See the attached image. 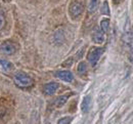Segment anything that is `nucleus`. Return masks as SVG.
<instances>
[{"label": "nucleus", "instance_id": "1", "mask_svg": "<svg viewBox=\"0 0 133 124\" xmlns=\"http://www.w3.org/2000/svg\"><path fill=\"white\" fill-rule=\"evenodd\" d=\"M14 80L16 85L21 87V88H27V87H31L33 85L34 80L26 73L24 72H17L14 76Z\"/></svg>", "mask_w": 133, "mask_h": 124}, {"label": "nucleus", "instance_id": "2", "mask_svg": "<svg viewBox=\"0 0 133 124\" xmlns=\"http://www.w3.org/2000/svg\"><path fill=\"white\" fill-rule=\"evenodd\" d=\"M103 51H104V49L101 48V47H92V48L89 50V53L87 54V60H88V62L91 64L92 67L96 66V64H97V62L99 61L100 56H101V54L103 53Z\"/></svg>", "mask_w": 133, "mask_h": 124}, {"label": "nucleus", "instance_id": "3", "mask_svg": "<svg viewBox=\"0 0 133 124\" xmlns=\"http://www.w3.org/2000/svg\"><path fill=\"white\" fill-rule=\"evenodd\" d=\"M83 10H84L83 3L78 2V1L73 2V3L70 5V8H69V12H70L71 17L74 18H79V17L83 14Z\"/></svg>", "mask_w": 133, "mask_h": 124}, {"label": "nucleus", "instance_id": "4", "mask_svg": "<svg viewBox=\"0 0 133 124\" xmlns=\"http://www.w3.org/2000/svg\"><path fill=\"white\" fill-rule=\"evenodd\" d=\"M16 50H17V46L11 41H5L0 45V51L4 54H7V55L14 54L16 53Z\"/></svg>", "mask_w": 133, "mask_h": 124}, {"label": "nucleus", "instance_id": "5", "mask_svg": "<svg viewBox=\"0 0 133 124\" xmlns=\"http://www.w3.org/2000/svg\"><path fill=\"white\" fill-rule=\"evenodd\" d=\"M55 76L66 82H72L74 80V76L70 71H57L55 73Z\"/></svg>", "mask_w": 133, "mask_h": 124}, {"label": "nucleus", "instance_id": "6", "mask_svg": "<svg viewBox=\"0 0 133 124\" xmlns=\"http://www.w3.org/2000/svg\"><path fill=\"white\" fill-rule=\"evenodd\" d=\"M58 87H59L58 83H56V82H50V83H47V84H45V85H44V87H43V91H44V93H45V94H47V95H51V94L55 93V91L57 90Z\"/></svg>", "mask_w": 133, "mask_h": 124}, {"label": "nucleus", "instance_id": "7", "mask_svg": "<svg viewBox=\"0 0 133 124\" xmlns=\"http://www.w3.org/2000/svg\"><path fill=\"white\" fill-rule=\"evenodd\" d=\"M92 41L94 43H102L104 41V33L101 31V29L96 28L92 34Z\"/></svg>", "mask_w": 133, "mask_h": 124}, {"label": "nucleus", "instance_id": "8", "mask_svg": "<svg viewBox=\"0 0 133 124\" xmlns=\"http://www.w3.org/2000/svg\"><path fill=\"white\" fill-rule=\"evenodd\" d=\"M90 104H91V99H90V96H89V95L85 96L83 102H82V104H81V110H82L83 113H87V112L89 111V109H90Z\"/></svg>", "mask_w": 133, "mask_h": 124}, {"label": "nucleus", "instance_id": "9", "mask_svg": "<svg viewBox=\"0 0 133 124\" xmlns=\"http://www.w3.org/2000/svg\"><path fill=\"white\" fill-rule=\"evenodd\" d=\"M69 96H70V94H65V95H61V96H58V97L55 100V102H54L55 107H56V108H61V107L64 106V105L66 103Z\"/></svg>", "mask_w": 133, "mask_h": 124}, {"label": "nucleus", "instance_id": "10", "mask_svg": "<svg viewBox=\"0 0 133 124\" xmlns=\"http://www.w3.org/2000/svg\"><path fill=\"white\" fill-rule=\"evenodd\" d=\"M98 4H99V0H90L89 1V5H88V11L90 14H93L97 9Z\"/></svg>", "mask_w": 133, "mask_h": 124}, {"label": "nucleus", "instance_id": "11", "mask_svg": "<svg viewBox=\"0 0 133 124\" xmlns=\"http://www.w3.org/2000/svg\"><path fill=\"white\" fill-rule=\"evenodd\" d=\"M109 28H110V19L109 18H103L101 22H100V29L103 33H107L109 31Z\"/></svg>", "mask_w": 133, "mask_h": 124}, {"label": "nucleus", "instance_id": "12", "mask_svg": "<svg viewBox=\"0 0 133 124\" xmlns=\"http://www.w3.org/2000/svg\"><path fill=\"white\" fill-rule=\"evenodd\" d=\"M87 65L85 62H81L79 65H78V68H77V72L79 73V75H84L87 73Z\"/></svg>", "mask_w": 133, "mask_h": 124}, {"label": "nucleus", "instance_id": "13", "mask_svg": "<svg viewBox=\"0 0 133 124\" xmlns=\"http://www.w3.org/2000/svg\"><path fill=\"white\" fill-rule=\"evenodd\" d=\"M0 66L5 70V71H9L12 68V64L10 62H8L7 60H0Z\"/></svg>", "mask_w": 133, "mask_h": 124}, {"label": "nucleus", "instance_id": "14", "mask_svg": "<svg viewBox=\"0 0 133 124\" xmlns=\"http://www.w3.org/2000/svg\"><path fill=\"white\" fill-rule=\"evenodd\" d=\"M101 14L102 15H105V16H110V9H109V4L107 1H104L102 3V6H101Z\"/></svg>", "mask_w": 133, "mask_h": 124}, {"label": "nucleus", "instance_id": "15", "mask_svg": "<svg viewBox=\"0 0 133 124\" xmlns=\"http://www.w3.org/2000/svg\"><path fill=\"white\" fill-rule=\"evenodd\" d=\"M71 121H72V118L71 117H64V118H62V119L58 120L57 124H70Z\"/></svg>", "mask_w": 133, "mask_h": 124}, {"label": "nucleus", "instance_id": "16", "mask_svg": "<svg viewBox=\"0 0 133 124\" xmlns=\"http://www.w3.org/2000/svg\"><path fill=\"white\" fill-rule=\"evenodd\" d=\"M5 25V17H4V14L0 11V30L4 27Z\"/></svg>", "mask_w": 133, "mask_h": 124}, {"label": "nucleus", "instance_id": "17", "mask_svg": "<svg viewBox=\"0 0 133 124\" xmlns=\"http://www.w3.org/2000/svg\"><path fill=\"white\" fill-rule=\"evenodd\" d=\"M73 63H74V60H73V58H69L68 61H66V62L63 64V66H64V67H71V66L73 65Z\"/></svg>", "mask_w": 133, "mask_h": 124}, {"label": "nucleus", "instance_id": "18", "mask_svg": "<svg viewBox=\"0 0 133 124\" xmlns=\"http://www.w3.org/2000/svg\"><path fill=\"white\" fill-rule=\"evenodd\" d=\"M113 1H114V2H115V3H119V2H120V1H121V0H113Z\"/></svg>", "mask_w": 133, "mask_h": 124}, {"label": "nucleus", "instance_id": "19", "mask_svg": "<svg viewBox=\"0 0 133 124\" xmlns=\"http://www.w3.org/2000/svg\"><path fill=\"white\" fill-rule=\"evenodd\" d=\"M3 2H9V1H11V0H2Z\"/></svg>", "mask_w": 133, "mask_h": 124}]
</instances>
